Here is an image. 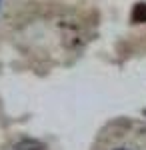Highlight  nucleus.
<instances>
[{
	"label": "nucleus",
	"mask_w": 146,
	"mask_h": 150,
	"mask_svg": "<svg viewBox=\"0 0 146 150\" xmlns=\"http://www.w3.org/2000/svg\"><path fill=\"white\" fill-rule=\"evenodd\" d=\"M132 22L140 24V22H146V2H138L134 8H132Z\"/></svg>",
	"instance_id": "7ed1b4c3"
},
{
	"label": "nucleus",
	"mask_w": 146,
	"mask_h": 150,
	"mask_svg": "<svg viewBox=\"0 0 146 150\" xmlns=\"http://www.w3.org/2000/svg\"><path fill=\"white\" fill-rule=\"evenodd\" d=\"M94 150H146V124L134 118H116L98 132Z\"/></svg>",
	"instance_id": "f257e3e1"
},
{
	"label": "nucleus",
	"mask_w": 146,
	"mask_h": 150,
	"mask_svg": "<svg viewBox=\"0 0 146 150\" xmlns=\"http://www.w3.org/2000/svg\"><path fill=\"white\" fill-rule=\"evenodd\" d=\"M14 150H48V148H46L42 142H38V140L24 138V140H20V142L14 146Z\"/></svg>",
	"instance_id": "f03ea898"
}]
</instances>
